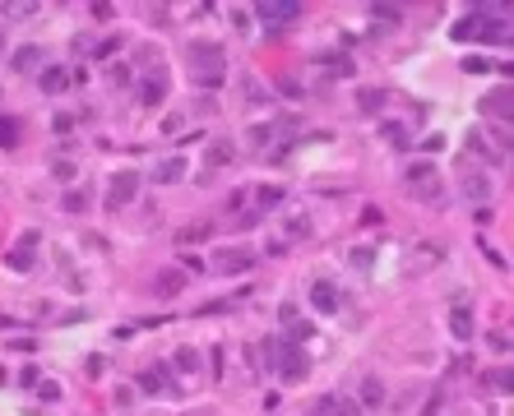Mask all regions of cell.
<instances>
[{
	"label": "cell",
	"mask_w": 514,
	"mask_h": 416,
	"mask_svg": "<svg viewBox=\"0 0 514 416\" xmlns=\"http://www.w3.org/2000/svg\"><path fill=\"white\" fill-rule=\"evenodd\" d=\"M227 70V51L218 42H190V79L200 88H218Z\"/></svg>",
	"instance_id": "1"
},
{
	"label": "cell",
	"mask_w": 514,
	"mask_h": 416,
	"mask_svg": "<svg viewBox=\"0 0 514 416\" xmlns=\"http://www.w3.org/2000/svg\"><path fill=\"white\" fill-rule=\"evenodd\" d=\"M255 14L265 19V28H287L292 19H301V5L296 0H260Z\"/></svg>",
	"instance_id": "2"
},
{
	"label": "cell",
	"mask_w": 514,
	"mask_h": 416,
	"mask_svg": "<svg viewBox=\"0 0 514 416\" xmlns=\"http://www.w3.org/2000/svg\"><path fill=\"white\" fill-rule=\"evenodd\" d=\"M283 375V379H306V370H311V361H306V347H296V342L283 338V352H278V366H274Z\"/></svg>",
	"instance_id": "3"
},
{
	"label": "cell",
	"mask_w": 514,
	"mask_h": 416,
	"mask_svg": "<svg viewBox=\"0 0 514 416\" xmlns=\"http://www.w3.org/2000/svg\"><path fill=\"white\" fill-rule=\"evenodd\" d=\"M459 195H464L468 204H491L496 185H491L486 171H464V176H459Z\"/></svg>",
	"instance_id": "4"
},
{
	"label": "cell",
	"mask_w": 514,
	"mask_h": 416,
	"mask_svg": "<svg viewBox=\"0 0 514 416\" xmlns=\"http://www.w3.org/2000/svg\"><path fill=\"white\" fill-rule=\"evenodd\" d=\"M135 195H140V171H121L107 185V208H125V204H135Z\"/></svg>",
	"instance_id": "5"
},
{
	"label": "cell",
	"mask_w": 514,
	"mask_h": 416,
	"mask_svg": "<svg viewBox=\"0 0 514 416\" xmlns=\"http://www.w3.org/2000/svg\"><path fill=\"white\" fill-rule=\"evenodd\" d=\"M278 324L287 328V342H296V347H301V342H311V319H301V310H296V306H283L278 310Z\"/></svg>",
	"instance_id": "6"
},
{
	"label": "cell",
	"mask_w": 514,
	"mask_h": 416,
	"mask_svg": "<svg viewBox=\"0 0 514 416\" xmlns=\"http://www.w3.org/2000/svg\"><path fill=\"white\" fill-rule=\"evenodd\" d=\"M213 268H218V273H250V268H255V255H250V250H222L218 259H213Z\"/></svg>",
	"instance_id": "7"
},
{
	"label": "cell",
	"mask_w": 514,
	"mask_h": 416,
	"mask_svg": "<svg viewBox=\"0 0 514 416\" xmlns=\"http://www.w3.org/2000/svg\"><path fill=\"white\" fill-rule=\"evenodd\" d=\"M311 306L320 310V315H339V287H334V282H325V277H320V282H311Z\"/></svg>",
	"instance_id": "8"
},
{
	"label": "cell",
	"mask_w": 514,
	"mask_h": 416,
	"mask_svg": "<svg viewBox=\"0 0 514 416\" xmlns=\"http://www.w3.org/2000/svg\"><path fill=\"white\" fill-rule=\"evenodd\" d=\"M32 250H37V231H23V241L5 255V264H10V268H19V273H28V268H32Z\"/></svg>",
	"instance_id": "9"
},
{
	"label": "cell",
	"mask_w": 514,
	"mask_h": 416,
	"mask_svg": "<svg viewBox=\"0 0 514 416\" xmlns=\"http://www.w3.org/2000/svg\"><path fill=\"white\" fill-rule=\"evenodd\" d=\"M482 111H486V116H496L500 125H510V111H514V97H510V88H496V92H486V97H482Z\"/></svg>",
	"instance_id": "10"
},
{
	"label": "cell",
	"mask_w": 514,
	"mask_h": 416,
	"mask_svg": "<svg viewBox=\"0 0 514 416\" xmlns=\"http://www.w3.org/2000/svg\"><path fill=\"white\" fill-rule=\"evenodd\" d=\"M153 292L158 296H181L186 292V273H181V268H162V273L153 277Z\"/></svg>",
	"instance_id": "11"
},
{
	"label": "cell",
	"mask_w": 514,
	"mask_h": 416,
	"mask_svg": "<svg viewBox=\"0 0 514 416\" xmlns=\"http://www.w3.org/2000/svg\"><path fill=\"white\" fill-rule=\"evenodd\" d=\"M162 97H167V75L158 70V79H144L140 83V102L144 107H162Z\"/></svg>",
	"instance_id": "12"
},
{
	"label": "cell",
	"mask_w": 514,
	"mask_h": 416,
	"mask_svg": "<svg viewBox=\"0 0 514 416\" xmlns=\"http://www.w3.org/2000/svg\"><path fill=\"white\" fill-rule=\"evenodd\" d=\"M140 384H144V393H162V388H171V366H149L140 375Z\"/></svg>",
	"instance_id": "13"
},
{
	"label": "cell",
	"mask_w": 514,
	"mask_h": 416,
	"mask_svg": "<svg viewBox=\"0 0 514 416\" xmlns=\"http://www.w3.org/2000/svg\"><path fill=\"white\" fill-rule=\"evenodd\" d=\"M385 102H390V92H385V88H361V92H357V107L366 111V116H380V111H385Z\"/></svg>",
	"instance_id": "14"
},
{
	"label": "cell",
	"mask_w": 514,
	"mask_h": 416,
	"mask_svg": "<svg viewBox=\"0 0 514 416\" xmlns=\"http://www.w3.org/2000/svg\"><path fill=\"white\" fill-rule=\"evenodd\" d=\"M70 88V70L65 65H47L42 70V92H65Z\"/></svg>",
	"instance_id": "15"
},
{
	"label": "cell",
	"mask_w": 514,
	"mask_h": 416,
	"mask_svg": "<svg viewBox=\"0 0 514 416\" xmlns=\"http://www.w3.org/2000/svg\"><path fill=\"white\" fill-rule=\"evenodd\" d=\"M482 42H496V46H510V19H496V23H482L477 28Z\"/></svg>",
	"instance_id": "16"
},
{
	"label": "cell",
	"mask_w": 514,
	"mask_h": 416,
	"mask_svg": "<svg viewBox=\"0 0 514 416\" xmlns=\"http://www.w3.org/2000/svg\"><path fill=\"white\" fill-rule=\"evenodd\" d=\"M385 402V384L375 379V375H366L361 379V398H357V407H380Z\"/></svg>",
	"instance_id": "17"
},
{
	"label": "cell",
	"mask_w": 514,
	"mask_h": 416,
	"mask_svg": "<svg viewBox=\"0 0 514 416\" xmlns=\"http://www.w3.org/2000/svg\"><path fill=\"white\" fill-rule=\"evenodd\" d=\"M450 333H454V342L473 338V315H468V310H454V315H450Z\"/></svg>",
	"instance_id": "18"
},
{
	"label": "cell",
	"mask_w": 514,
	"mask_h": 416,
	"mask_svg": "<svg viewBox=\"0 0 514 416\" xmlns=\"http://www.w3.org/2000/svg\"><path fill=\"white\" fill-rule=\"evenodd\" d=\"M181 176H186V162H181V157H171V162H162V167L153 171L158 185H171V181H181Z\"/></svg>",
	"instance_id": "19"
},
{
	"label": "cell",
	"mask_w": 514,
	"mask_h": 416,
	"mask_svg": "<svg viewBox=\"0 0 514 416\" xmlns=\"http://www.w3.org/2000/svg\"><path fill=\"white\" fill-rule=\"evenodd\" d=\"M171 370H181V375H190V370H200V352H195V347H181V352L171 356Z\"/></svg>",
	"instance_id": "20"
},
{
	"label": "cell",
	"mask_w": 514,
	"mask_h": 416,
	"mask_svg": "<svg viewBox=\"0 0 514 416\" xmlns=\"http://www.w3.org/2000/svg\"><path fill=\"white\" fill-rule=\"evenodd\" d=\"M19 143V121L15 116H0V148H15Z\"/></svg>",
	"instance_id": "21"
},
{
	"label": "cell",
	"mask_w": 514,
	"mask_h": 416,
	"mask_svg": "<svg viewBox=\"0 0 514 416\" xmlns=\"http://www.w3.org/2000/svg\"><path fill=\"white\" fill-rule=\"evenodd\" d=\"M255 199H260V208H274V204L287 199V190H283V185H260V195H255Z\"/></svg>",
	"instance_id": "22"
},
{
	"label": "cell",
	"mask_w": 514,
	"mask_h": 416,
	"mask_svg": "<svg viewBox=\"0 0 514 416\" xmlns=\"http://www.w3.org/2000/svg\"><path fill=\"white\" fill-rule=\"evenodd\" d=\"M37 56H42L37 46H19V51H15V70H37Z\"/></svg>",
	"instance_id": "23"
},
{
	"label": "cell",
	"mask_w": 514,
	"mask_h": 416,
	"mask_svg": "<svg viewBox=\"0 0 514 416\" xmlns=\"http://www.w3.org/2000/svg\"><path fill=\"white\" fill-rule=\"evenodd\" d=\"M477 28H482V19L473 14V19H464V23H454V37H459V42H473V37H477Z\"/></svg>",
	"instance_id": "24"
},
{
	"label": "cell",
	"mask_w": 514,
	"mask_h": 416,
	"mask_svg": "<svg viewBox=\"0 0 514 416\" xmlns=\"http://www.w3.org/2000/svg\"><path fill=\"white\" fill-rule=\"evenodd\" d=\"M315 65H325L329 75H352V61H339V56H315Z\"/></svg>",
	"instance_id": "25"
},
{
	"label": "cell",
	"mask_w": 514,
	"mask_h": 416,
	"mask_svg": "<svg viewBox=\"0 0 514 416\" xmlns=\"http://www.w3.org/2000/svg\"><path fill=\"white\" fill-rule=\"evenodd\" d=\"M329 416H361V407H357V398H334Z\"/></svg>",
	"instance_id": "26"
},
{
	"label": "cell",
	"mask_w": 514,
	"mask_h": 416,
	"mask_svg": "<svg viewBox=\"0 0 514 416\" xmlns=\"http://www.w3.org/2000/svg\"><path fill=\"white\" fill-rule=\"evenodd\" d=\"M385 139H390L394 148H408V135H403V125H399V121H385Z\"/></svg>",
	"instance_id": "27"
},
{
	"label": "cell",
	"mask_w": 514,
	"mask_h": 416,
	"mask_svg": "<svg viewBox=\"0 0 514 416\" xmlns=\"http://www.w3.org/2000/svg\"><path fill=\"white\" fill-rule=\"evenodd\" d=\"M486 388H510V370L500 366V370H486V379H482Z\"/></svg>",
	"instance_id": "28"
},
{
	"label": "cell",
	"mask_w": 514,
	"mask_h": 416,
	"mask_svg": "<svg viewBox=\"0 0 514 416\" xmlns=\"http://www.w3.org/2000/svg\"><path fill=\"white\" fill-rule=\"evenodd\" d=\"M227 157H232V143H227V139H218V143L209 148V162L218 167V162H227Z\"/></svg>",
	"instance_id": "29"
},
{
	"label": "cell",
	"mask_w": 514,
	"mask_h": 416,
	"mask_svg": "<svg viewBox=\"0 0 514 416\" xmlns=\"http://www.w3.org/2000/svg\"><path fill=\"white\" fill-rule=\"evenodd\" d=\"M65 208H70V213H84V208H88V195H84V190H70V195H65Z\"/></svg>",
	"instance_id": "30"
},
{
	"label": "cell",
	"mask_w": 514,
	"mask_h": 416,
	"mask_svg": "<svg viewBox=\"0 0 514 416\" xmlns=\"http://www.w3.org/2000/svg\"><path fill=\"white\" fill-rule=\"evenodd\" d=\"M371 14H375V19H385V23H399V19H403V10H399V5H375Z\"/></svg>",
	"instance_id": "31"
},
{
	"label": "cell",
	"mask_w": 514,
	"mask_h": 416,
	"mask_svg": "<svg viewBox=\"0 0 514 416\" xmlns=\"http://www.w3.org/2000/svg\"><path fill=\"white\" fill-rule=\"evenodd\" d=\"M37 393H42L47 402H56L61 398V384H56V379H37Z\"/></svg>",
	"instance_id": "32"
},
{
	"label": "cell",
	"mask_w": 514,
	"mask_h": 416,
	"mask_svg": "<svg viewBox=\"0 0 514 416\" xmlns=\"http://www.w3.org/2000/svg\"><path fill=\"white\" fill-rule=\"evenodd\" d=\"M486 347L491 352H510V333H486Z\"/></svg>",
	"instance_id": "33"
},
{
	"label": "cell",
	"mask_w": 514,
	"mask_h": 416,
	"mask_svg": "<svg viewBox=\"0 0 514 416\" xmlns=\"http://www.w3.org/2000/svg\"><path fill=\"white\" fill-rule=\"evenodd\" d=\"M37 379H42V375H37V366H23V370H19V384H23V388H37Z\"/></svg>",
	"instance_id": "34"
},
{
	"label": "cell",
	"mask_w": 514,
	"mask_h": 416,
	"mask_svg": "<svg viewBox=\"0 0 514 416\" xmlns=\"http://www.w3.org/2000/svg\"><path fill=\"white\" fill-rule=\"evenodd\" d=\"M209 231H213L209 222H195V227H186V231H181V241H200V236H209Z\"/></svg>",
	"instance_id": "35"
},
{
	"label": "cell",
	"mask_w": 514,
	"mask_h": 416,
	"mask_svg": "<svg viewBox=\"0 0 514 416\" xmlns=\"http://www.w3.org/2000/svg\"><path fill=\"white\" fill-rule=\"evenodd\" d=\"M51 176H56V181H75V162H56Z\"/></svg>",
	"instance_id": "36"
},
{
	"label": "cell",
	"mask_w": 514,
	"mask_h": 416,
	"mask_svg": "<svg viewBox=\"0 0 514 416\" xmlns=\"http://www.w3.org/2000/svg\"><path fill=\"white\" fill-rule=\"evenodd\" d=\"M468 148H473L477 157H491V148H486V139H482V135H468Z\"/></svg>",
	"instance_id": "37"
},
{
	"label": "cell",
	"mask_w": 514,
	"mask_h": 416,
	"mask_svg": "<svg viewBox=\"0 0 514 416\" xmlns=\"http://www.w3.org/2000/svg\"><path fill=\"white\" fill-rule=\"evenodd\" d=\"M371 259H375V255H371V246H357V250H352V264H357V268H366Z\"/></svg>",
	"instance_id": "38"
},
{
	"label": "cell",
	"mask_w": 514,
	"mask_h": 416,
	"mask_svg": "<svg viewBox=\"0 0 514 416\" xmlns=\"http://www.w3.org/2000/svg\"><path fill=\"white\" fill-rule=\"evenodd\" d=\"M181 273H204V259H195V255H186V259H181Z\"/></svg>",
	"instance_id": "39"
},
{
	"label": "cell",
	"mask_w": 514,
	"mask_h": 416,
	"mask_svg": "<svg viewBox=\"0 0 514 416\" xmlns=\"http://www.w3.org/2000/svg\"><path fill=\"white\" fill-rule=\"evenodd\" d=\"M75 130V116H56V135H70Z\"/></svg>",
	"instance_id": "40"
},
{
	"label": "cell",
	"mask_w": 514,
	"mask_h": 416,
	"mask_svg": "<svg viewBox=\"0 0 514 416\" xmlns=\"http://www.w3.org/2000/svg\"><path fill=\"white\" fill-rule=\"evenodd\" d=\"M329 407H334V398H320L315 402V416H329Z\"/></svg>",
	"instance_id": "41"
}]
</instances>
